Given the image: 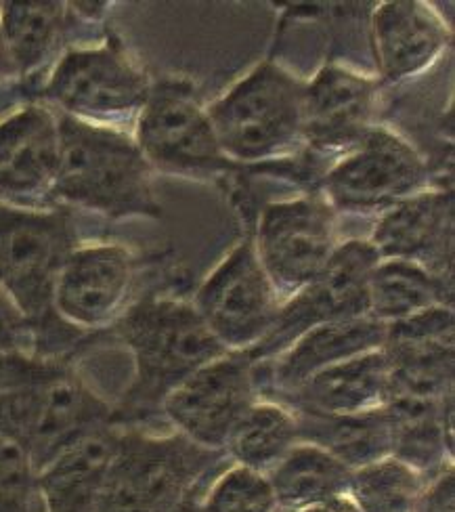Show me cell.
Listing matches in <instances>:
<instances>
[{
  "mask_svg": "<svg viewBox=\"0 0 455 512\" xmlns=\"http://www.w3.org/2000/svg\"><path fill=\"white\" fill-rule=\"evenodd\" d=\"M114 328L135 364L133 382L114 408V426L160 412L183 380L229 353L185 298L143 296L126 307Z\"/></svg>",
  "mask_w": 455,
  "mask_h": 512,
  "instance_id": "1",
  "label": "cell"
},
{
  "mask_svg": "<svg viewBox=\"0 0 455 512\" xmlns=\"http://www.w3.org/2000/svg\"><path fill=\"white\" fill-rule=\"evenodd\" d=\"M59 166L53 200L110 219H160L162 206L154 196L149 166L137 141L120 128L97 126L61 114Z\"/></svg>",
  "mask_w": 455,
  "mask_h": 512,
  "instance_id": "2",
  "label": "cell"
},
{
  "mask_svg": "<svg viewBox=\"0 0 455 512\" xmlns=\"http://www.w3.org/2000/svg\"><path fill=\"white\" fill-rule=\"evenodd\" d=\"M76 248V231L65 210L0 202V294L34 332L36 343L63 345L82 334L53 307L57 277Z\"/></svg>",
  "mask_w": 455,
  "mask_h": 512,
  "instance_id": "3",
  "label": "cell"
},
{
  "mask_svg": "<svg viewBox=\"0 0 455 512\" xmlns=\"http://www.w3.org/2000/svg\"><path fill=\"white\" fill-rule=\"evenodd\" d=\"M225 460V452L177 431L164 437L120 431L95 512H185L195 487Z\"/></svg>",
  "mask_w": 455,
  "mask_h": 512,
  "instance_id": "4",
  "label": "cell"
},
{
  "mask_svg": "<svg viewBox=\"0 0 455 512\" xmlns=\"http://www.w3.org/2000/svg\"><path fill=\"white\" fill-rule=\"evenodd\" d=\"M307 82L263 61L206 108L223 154L233 164L271 162L305 145L302 101Z\"/></svg>",
  "mask_w": 455,
  "mask_h": 512,
  "instance_id": "5",
  "label": "cell"
},
{
  "mask_svg": "<svg viewBox=\"0 0 455 512\" xmlns=\"http://www.w3.org/2000/svg\"><path fill=\"white\" fill-rule=\"evenodd\" d=\"M112 414V405L68 366L49 378L0 393V435L26 452L36 473L86 433L112 424Z\"/></svg>",
  "mask_w": 455,
  "mask_h": 512,
  "instance_id": "6",
  "label": "cell"
},
{
  "mask_svg": "<svg viewBox=\"0 0 455 512\" xmlns=\"http://www.w3.org/2000/svg\"><path fill=\"white\" fill-rule=\"evenodd\" d=\"M135 141L151 168L181 177H216L237 168L216 141L193 84L164 78L151 84L137 118Z\"/></svg>",
  "mask_w": 455,
  "mask_h": 512,
  "instance_id": "7",
  "label": "cell"
},
{
  "mask_svg": "<svg viewBox=\"0 0 455 512\" xmlns=\"http://www.w3.org/2000/svg\"><path fill=\"white\" fill-rule=\"evenodd\" d=\"M430 185V170L418 149L384 126L344 154L323 177L330 208L344 215H384Z\"/></svg>",
  "mask_w": 455,
  "mask_h": 512,
  "instance_id": "8",
  "label": "cell"
},
{
  "mask_svg": "<svg viewBox=\"0 0 455 512\" xmlns=\"http://www.w3.org/2000/svg\"><path fill=\"white\" fill-rule=\"evenodd\" d=\"M149 76L116 40L65 53L45 84V97L76 120L118 128L137 120L151 91Z\"/></svg>",
  "mask_w": 455,
  "mask_h": 512,
  "instance_id": "9",
  "label": "cell"
},
{
  "mask_svg": "<svg viewBox=\"0 0 455 512\" xmlns=\"http://www.w3.org/2000/svg\"><path fill=\"white\" fill-rule=\"evenodd\" d=\"M191 305L227 351L250 353L273 330L284 303L246 236L198 286Z\"/></svg>",
  "mask_w": 455,
  "mask_h": 512,
  "instance_id": "10",
  "label": "cell"
},
{
  "mask_svg": "<svg viewBox=\"0 0 455 512\" xmlns=\"http://www.w3.org/2000/svg\"><path fill=\"white\" fill-rule=\"evenodd\" d=\"M281 303L323 273L340 246L336 238V212L319 194L263 208L252 236Z\"/></svg>",
  "mask_w": 455,
  "mask_h": 512,
  "instance_id": "11",
  "label": "cell"
},
{
  "mask_svg": "<svg viewBox=\"0 0 455 512\" xmlns=\"http://www.w3.org/2000/svg\"><path fill=\"white\" fill-rule=\"evenodd\" d=\"M378 263L370 240L342 242L317 280L281 305L273 330L248 353L250 359L265 364L315 326L367 315V282Z\"/></svg>",
  "mask_w": 455,
  "mask_h": 512,
  "instance_id": "12",
  "label": "cell"
},
{
  "mask_svg": "<svg viewBox=\"0 0 455 512\" xmlns=\"http://www.w3.org/2000/svg\"><path fill=\"white\" fill-rule=\"evenodd\" d=\"M258 395L254 361L248 353L229 351L183 380L164 399L160 412L177 433L223 452L233 426Z\"/></svg>",
  "mask_w": 455,
  "mask_h": 512,
  "instance_id": "13",
  "label": "cell"
},
{
  "mask_svg": "<svg viewBox=\"0 0 455 512\" xmlns=\"http://www.w3.org/2000/svg\"><path fill=\"white\" fill-rule=\"evenodd\" d=\"M135 275L137 259L128 248L118 244L78 246L57 277L55 313L80 332L110 326L128 307Z\"/></svg>",
  "mask_w": 455,
  "mask_h": 512,
  "instance_id": "14",
  "label": "cell"
},
{
  "mask_svg": "<svg viewBox=\"0 0 455 512\" xmlns=\"http://www.w3.org/2000/svg\"><path fill=\"white\" fill-rule=\"evenodd\" d=\"M380 82L336 63L305 87L302 139L321 154H349L374 128Z\"/></svg>",
  "mask_w": 455,
  "mask_h": 512,
  "instance_id": "15",
  "label": "cell"
},
{
  "mask_svg": "<svg viewBox=\"0 0 455 512\" xmlns=\"http://www.w3.org/2000/svg\"><path fill=\"white\" fill-rule=\"evenodd\" d=\"M59 126L45 105H26L0 122V202L36 208L53 200Z\"/></svg>",
  "mask_w": 455,
  "mask_h": 512,
  "instance_id": "16",
  "label": "cell"
},
{
  "mask_svg": "<svg viewBox=\"0 0 455 512\" xmlns=\"http://www.w3.org/2000/svg\"><path fill=\"white\" fill-rule=\"evenodd\" d=\"M370 244L380 259L414 261L451 284L453 252V196L445 189L420 194L378 217Z\"/></svg>",
  "mask_w": 455,
  "mask_h": 512,
  "instance_id": "17",
  "label": "cell"
},
{
  "mask_svg": "<svg viewBox=\"0 0 455 512\" xmlns=\"http://www.w3.org/2000/svg\"><path fill=\"white\" fill-rule=\"evenodd\" d=\"M386 334L388 326L370 315L315 326L265 364H254L258 372H267V378L258 382V391L269 382L271 393L284 397L323 370L380 351L386 345Z\"/></svg>",
  "mask_w": 455,
  "mask_h": 512,
  "instance_id": "18",
  "label": "cell"
},
{
  "mask_svg": "<svg viewBox=\"0 0 455 512\" xmlns=\"http://www.w3.org/2000/svg\"><path fill=\"white\" fill-rule=\"evenodd\" d=\"M370 28L376 66L388 84H401L430 70L451 40L437 11L416 0L382 3Z\"/></svg>",
  "mask_w": 455,
  "mask_h": 512,
  "instance_id": "19",
  "label": "cell"
},
{
  "mask_svg": "<svg viewBox=\"0 0 455 512\" xmlns=\"http://www.w3.org/2000/svg\"><path fill=\"white\" fill-rule=\"evenodd\" d=\"M120 426L86 433L36 473L42 512H95L107 468L118 450Z\"/></svg>",
  "mask_w": 455,
  "mask_h": 512,
  "instance_id": "20",
  "label": "cell"
},
{
  "mask_svg": "<svg viewBox=\"0 0 455 512\" xmlns=\"http://www.w3.org/2000/svg\"><path fill=\"white\" fill-rule=\"evenodd\" d=\"M388 361L384 351H372L342 361L302 382L300 387L279 397L288 408L321 416H349L378 410L386 405Z\"/></svg>",
  "mask_w": 455,
  "mask_h": 512,
  "instance_id": "21",
  "label": "cell"
},
{
  "mask_svg": "<svg viewBox=\"0 0 455 512\" xmlns=\"http://www.w3.org/2000/svg\"><path fill=\"white\" fill-rule=\"evenodd\" d=\"M292 410V408H290ZM294 412L298 439L319 445L351 471L393 456L395 420L388 408L349 416H321Z\"/></svg>",
  "mask_w": 455,
  "mask_h": 512,
  "instance_id": "22",
  "label": "cell"
},
{
  "mask_svg": "<svg viewBox=\"0 0 455 512\" xmlns=\"http://www.w3.org/2000/svg\"><path fill=\"white\" fill-rule=\"evenodd\" d=\"M435 307H451V284L414 261L380 259L367 282V315L390 326Z\"/></svg>",
  "mask_w": 455,
  "mask_h": 512,
  "instance_id": "23",
  "label": "cell"
},
{
  "mask_svg": "<svg viewBox=\"0 0 455 512\" xmlns=\"http://www.w3.org/2000/svg\"><path fill=\"white\" fill-rule=\"evenodd\" d=\"M353 471L319 445L300 441L267 475L279 508L300 510L349 496Z\"/></svg>",
  "mask_w": 455,
  "mask_h": 512,
  "instance_id": "24",
  "label": "cell"
},
{
  "mask_svg": "<svg viewBox=\"0 0 455 512\" xmlns=\"http://www.w3.org/2000/svg\"><path fill=\"white\" fill-rule=\"evenodd\" d=\"M300 443L294 412L281 401L258 399L237 420L223 452L227 460L269 475Z\"/></svg>",
  "mask_w": 455,
  "mask_h": 512,
  "instance_id": "25",
  "label": "cell"
},
{
  "mask_svg": "<svg viewBox=\"0 0 455 512\" xmlns=\"http://www.w3.org/2000/svg\"><path fill=\"white\" fill-rule=\"evenodd\" d=\"M0 32L21 78H30L57 53L65 32L61 3H5L0 5Z\"/></svg>",
  "mask_w": 455,
  "mask_h": 512,
  "instance_id": "26",
  "label": "cell"
},
{
  "mask_svg": "<svg viewBox=\"0 0 455 512\" xmlns=\"http://www.w3.org/2000/svg\"><path fill=\"white\" fill-rule=\"evenodd\" d=\"M428 479L395 456L357 468L349 498L359 512H418Z\"/></svg>",
  "mask_w": 455,
  "mask_h": 512,
  "instance_id": "27",
  "label": "cell"
},
{
  "mask_svg": "<svg viewBox=\"0 0 455 512\" xmlns=\"http://www.w3.org/2000/svg\"><path fill=\"white\" fill-rule=\"evenodd\" d=\"M279 504L267 475L231 464L214 479L200 512H277Z\"/></svg>",
  "mask_w": 455,
  "mask_h": 512,
  "instance_id": "28",
  "label": "cell"
},
{
  "mask_svg": "<svg viewBox=\"0 0 455 512\" xmlns=\"http://www.w3.org/2000/svg\"><path fill=\"white\" fill-rule=\"evenodd\" d=\"M0 512H42L36 471L21 447L0 435Z\"/></svg>",
  "mask_w": 455,
  "mask_h": 512,
  "instance_id": "29",
  "label": "cell"
},
{
  "mask_svg": "<svg viewBox=\"0 0 455 512\" xmlns=\"http://www.w3.org/2000/svg\"><path fill=\"white\" fill-rule=\"evenodd\" d=\"M65 364L53 357H40L24 351L0 347V393H7L26 384L49 378L63 370Z\"/></svg>",
  "mask_w": 455,
  "mask_h": 512,
  "instance_id": "30",
  "label": "cell"
},
{
  "mask_svg": "<svg viewBox=\"0 0 455 512\" xmlns=\"http://www.w3.org/2000/svg\"><path fill=\"white\" fill-rule=\"evenodd\" d=\"M418 512H455V475L453 466H447L437 477H432L420 498Z\"/></svg>",
  "mask_w": 455,
  "mask_h": 512,
  "instance_id": "31",
  "label": "cell"
},
{
  "mask_svg": "<svg viewBox=\"0 0 455 512\" xmlns=\"http://www.w3.org/2000/svg\"><path fill=\"white\" fill-rule=\"evenodd\" d=\"M19 330H28L26 324L21 322V317L17 315V311L11 307V303L7 301V298L0 294V340H3V347L7 349V343H5V334H15ZM13 351V349H11Z\"/></svg>",
  "mask_w": 455,
  "mask_h": 512,
  "instance_id": "32",
  "label": "cell"
},
{
  "mask_svg": "<svg viewBox=\"0 0 455 512\" xmlns=\"http://www.w3.org/2000/svg\"><path fill=\"white\" fill-rule=\"evenodd\" d=\"M296 512H359V508L353 504V500L349 496H344V498L328 500V502H321L315 506L300 508Z\"/></svg>",
  "mask_w": 455,
  "mask_h": 512,
  "instance_id": "33",
  "label": "cell"
},
{
  "mask_svg": "<svg viewBox=\"0 0 455 512\" xmlns=\"http://www.w3.org/2000/svg\"><path fill=\"white\" fill-rule=\"evenodd\" d=\"M17 76L15 74V68L11 63V57H9V51H7V45H5V38H3V32H0V82H5L9 78Z\"/></svg>",
  "mask_w": 455,
  "mask_h": 512,
  "instance_id": "34",
  "label": "cell"
},
{
  "mask_svg": "<svg viewBox=\"0 0 455 512\" xmlns=\"http://www.w3.org/2000/svg\"><path fill=\"white\" fill-rule=\"evenodd\" d=\"M187 510H189V508H187ZM187 510H185V512H187Z\"/></svg>",
  "mask_w": 455,
  "mask_h": 512,
  "instance_id": "35",
  "label": "cell"
}]
</instances>
